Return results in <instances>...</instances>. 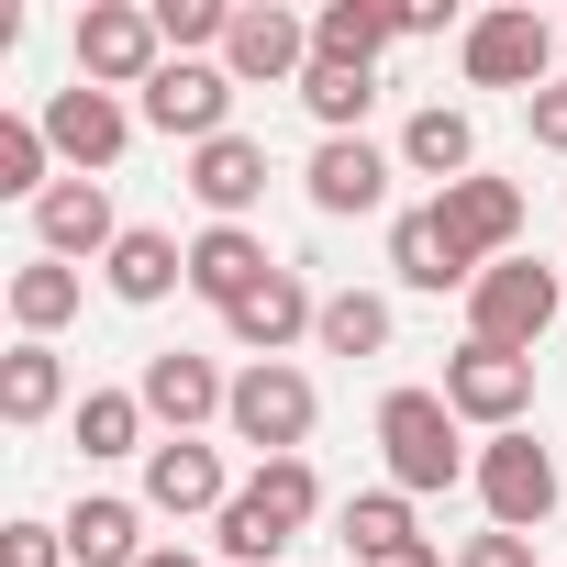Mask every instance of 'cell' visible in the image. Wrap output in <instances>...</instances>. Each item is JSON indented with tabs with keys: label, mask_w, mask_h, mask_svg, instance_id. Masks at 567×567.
<instances>
[{
	"label": "cell",
	"mask_w": 567,
	"mask_h": 567,
	"mask_svg": "<svg viewBox=\"0 0 567 567\" xmlns=\"http://www.w3.org/2000/svg\"><path fill=\"white\" fill-rule=\"evenodd\" d=\"M478 501H489V534H534L556 512V456L534 434H489L478 445Z\"/></svg>",
	"instance_id": "ba28073f"
},
{
	"label": "cell",
	"mask_w": 567,
	"mask_h": 567,
	"mask_svg": "<svg viewBox=\"0 0 567 567\" xmlns=\"http://www.w3.org/2000/svg\"><path fill=\"white\" fill-rule=\"evenodd\" d=\"M101 278H112V301H134V312H145V301L189 290V245H178V234H156V223H134V234L101 256Z\"/></svg>",
	"instance_id": "44dd1931"
},
{
	"label": "cell",
	"mask_w": 567,
	"mask_h": 567,
	"mask_svg": "<svg viewBox=\"0 0 567 567\" xmlns=\"http://www.w3.org/2000/svg\"><path fill=\"white\" fill-rule=\"evenodd\" d=\"M357 567H445V556H434V545L412 534V545H390V556H357Z\"/></svg>",
	"instance_id": "d590c367"
},
{
	"label": "cell",
	"mask_w": 567,
	"mask_h": 567,
	"mask_svg": "<svg viewBox=\"0 0 567 567\" xmlns=\"http://www.w3.org/2000/svg\"><path fill=\"white\" fill-rule=\"evenodd\" d=\"M445 412H456V423H489V434H523V412H534V357L456 346V357H445Z\"/></svg>",
	"instance_id": "52a82bcc"
},
{
	"label": "cell",
	"mask_w": 567,
	"mask_h": 567,
	"mask_svg": "<svg viewBox=\"0 0 567 567\" xmlns=\"http://www.w3.org/2000/svg\"><path fill=\"white\" fill-rule=\"evenodd\" d=\"M401 167H412V178H434V189L478 178V123H467L456 101H423V112L401 123Z\"/></svg>",
	"instance_id": "ffe728a7"
},
{
	"label": "cell",
	"mask_w": 567,
	"mask_h": 567,
	"mask_svg": "<svg viewBox=\"0 0 567 567\" xmlns=\"http://www.w3.org/2000/svg\"><path fill=\"white\" fill-rule=\"evenodd\" d=\"M145 512L134 501H79L68 512V567H145Z\"/></svg>",
	"instance_id": "cb8c5ba5"
},
{
	"label": "cell",
	"mask_w": 567,
	"mask_h": 567,
	"mask_svg": "<svg viewBox=\"0 0 567 567\" xmlns=\"http://www.w3.org/2000/svg\"><path fill=\"white\" fill-rule=\"evenodd\" d=\"M312 334H323V357H379L390 346V301L379 290H323V323Z\"/></svg>",
	"instance_id": "4316f807"
},
{
	"label": "cell",
	"mask_w": 567,
	"mask_h": 567,
	"mask_svg": "<svg viewBox=\"0 0 567 567\" xmlns=\"http://www.w3.org/2000/svg\"><path fill=\"white\" fill-rule=\"evenodd\" d=\"M0 567H68V523H12L0 534Z\"/></svg>",
	"instance_id": "d6a6232c"
},
{
	"label": "cell",
	"mask_w": 567,
	"mask_h": 567,
	"mask_svg": "<svg viewBox=\"0 0 567 567\" xmlns=\"http://www.w3.org/2000/svg\"><path fill=\"white\" fill-rule=\"evenodd\" d=\"M390 34H401V0H323L312 12V56L323 68H379Z\"/></svg>",
	"instance_id": "603a6c76"
},
{
	"label": "cell",
	"mask_w": 567,
	"mask_h": 567,
	"mask_svg": "<svg viewBox=\"0 0 567 567\" xmlns=\"http://www.w3.org/2000/svg\"><path fill=\"white\" fill-rule=\"evenodd\" d=\"M223 501H234V478H223L212 445H189V434L145 445V512H212L223 523Z\"/></svg>",
	"instance_id": "2e32d148"
},
{
	"label": "cell",
	"mask_w": 567,
	"mask_h": 567,
	"mask_svg": "<svg viewBox=\"0 0 567 567\" xmlns=\"http://www.w3.org/2000/svg\"><path fill=\"white\" fill-rule=\"evenodd\" d=\"M346 545H357V556L412 545V501H401V489H357V501H346Z\"/></svg>",
	"instance_id": "4dcf8cb0"
},
{
	"label": "cell",
	"mask_w": 567,
	"mask_h": 567,
	"mask_svg": "<svg viewBox=\"0 0 567 567\" xmlns=\"http://www.w3.org/2000/svg\"><path fill=\"white\" fill-rule=\"evenodd\" d=\"M301 189H312V212H379L390 156H379L368 134H323V145H312V167H301Z\"/></svg>",
	"instance_id": "d6986e66"
},
{
	"label": "cell",
	"mask_w": 567,
	"mask_h": 567,
	"mask_svg": "<svg viewBox=\"0 0 567 567\" xmlns=\"http://www.w3.org/2000/svg\"><path fill=\"white\" fill-rule=\"evenodd\" d=\"M301 101H312V123H323V134H357V123H368V101H379V68H323V56H312Z\"/></svg>",
	"instance_id": "83f0119b"
},
{
	"label": "cell",
	"mask_w": 567,
	"mask_h": 567,
	"mask_svg": "<svg viewBox=\"0 0 567 567\" xmlns=\"http://www.w3.org/2000/svg\"><path fill=\"white\" fill-rule=\"evenodd\" d=\"M545 68H556V23L545 12H478L467 23V79L478 90H523L534 101V90H556Z\"/></svg>",
	"instance_id": "8992f818"
},
{
	"label": "cell",
	"mask_w": 567,
	"mask_h": 567,
	"mask_svg": "<svg viewBox=\"0 0 567 567\" xmlns=\"http://www.w3.org/2000/svg\"><path fill=\"white\" fill-rule=\"evenodd\" d=\"M223 79H312V23L301 12H234V34H223Z\"/></svg>",
	"instance_id": "9a60e30c"
},
{
	"label": "cell",
	"mask_w": 567,
	"mask_h": 567,
	"mask_svg": "<svg viewBox=\"0 0 567 567\" xmlns=\"http://www.w3.org/2000/svg\"><path fill=\"white\" fill-rule=\"evenodd\" d=\"M434 223L456 234L467 267H501L512 234H523V189H512V178H456V189H434Z\"/></svg>",
	"instance_id": "7c38bea8"
},
{
	"label": "cell",
	"mask_w": 567,
	"mask_h": 567,
	"mask_svg": "<svg viewBox=\"0 0 567 567\" xmlns=\"http://www.w3.org/2000/svg\"><path fill=\"white\" fill-rule=\"evenodd\" d=\"M456 567H534V545H523V534H467Z\"/></svg>",
	"instance_id": "e575fe53"
},
{
	"label": "cell",
	"mask_w": 567,
	"mask_h": 567,
	"mask_svg": "<svg viewBox=\"0 0 567 567\" xmlns=\"http://www.w3.org/2000/svg\"><path fill=\"white\" fill-rule=\"evenodd\" d=\"M312 512H323L312 456H267V467H256V478L223 501V534H212V545H223L234 567H278V556H290V534H301Z\"/></svg>",
	"instance_id": "6da1fadb"
},
{
	"label": "cell",
	"mask_w": 567,
	"mask_h": 567,
	"mask_svg": "<svg viewBox=\"0 0 567 567\" xmlns=\"http://www.w3.org/2000/svg\"><path fill=\"white\" fill-rule=\"evenodd\" d=\"M390 267H401V290H478V267L456 256V234L434 223V200L390 223Z\"/></svg>",
	"instance_id": "7402d4cb"
},
{
	"label": "cell",
	"mask_w": 567,
	"mask_h": 567,
	"mask_svg": "<svg viewBox=\"0 0 567 567\" xmlns=\"http://www.w3.org/2000/svg\"><path fill=\"white\" fill-rule=\"evenodd\" d=\"M134 401H145V423H167V434H200L212 412H234V379H223L212 357H189V346H167V357H145V379H134Z\"/></svg>",
	"instance_id": "30bf717a"
},
{
	"label": "cell",
	"mask_w": 567,
	"mask_h": 567,
	"mask_svg": "<svg viewBox=\"0 0 567 567\" xmlns=\"http://www.w3.org/2000/svg\"><path fill=\"white\" fill-rule=\"evenodd\" d=\"M379 456H390V489H456L467 478V445H456V412L445 390H390L379 401Z\"/></svg>",
	"instance_id": "3957f363"
},
{
	"label": "cell",
	"mask_w": 567,
	"mask_h": 567,
	"mask_svg": "<svg viewBox=\"0 0 567 567\" xmlns=\"http://www.w3.org/2000/svg\"><path fill=\"white\" fill-rule=\"evenodd\" d=\"M312 323H323V301L301 290V267H278L256 301H234V312H223V334H234V346H245L256 368H267V357H290V346H301Z\"/></svg>",
	"instance_id": "5bb4252c"
},
{
	"label": "cell",
	"mask_w": 567,
	"mask_h": 567,
	"mask_svg": "<svg viewBox=\"0 0 567 567\" xmlns=\"http://www.w3.org/2000/svg\"><path fill=\"white\" fill-rule=\"evenodd\" d=\"M312 412H323V401H312V379H301L290 357H267V368H245V379H234V412H223V423H234V445H256V456H301Z\"/></svg>",
	"instance_id": "5b68a950"
},
{
	"label": "cell",
	"mask_w": 567,
	"mask_h": 567,
	"mask_svg": "<svg viewBox=\"0 0 567 567\" xmlns=\"http://www.w3.org/2000/svg\"><path fill=\"white\" fill-rule=\"evenodd\" d=\"M189 189H200L212 223H245L256 189H267V145H256V134H212V145H189Z\"/></svg>",
	"instance_id": "ac0fdd59"
},
{
	"label": "cell",
	"mask_w": 567,
	"mask_h": 567,
	"mask_svg": "<svg viewBox=\"0 0 567 567\" xmlns=\"http://www.w3.org/2000/svg\"><path fill=\"white\" fill-rule=\"evenodd\" d=\"M56 401H68L56 346H12V357H0V423H45Z\"/></svg>",
	"instance_id": "484cf974"
},
{
	"label": "cell",
	"mask_w": 567,
	"mask_h": 567,
	"mask_svg": "<svg viewBox=\"0 0 567 567\" xmlns=\"http://www.w3.org/2000/svg\"><path fill=\"white\" fill-rule=\"evenodd\" d=\"M156 68H167V34H156L145 0H90L79 12V79L90 90H145Z\"/></svg>",
	"instance_id": "277c9868"
},
{
	"label": "cell",
	"mask_w": 567,
	"mask_h": 567,
	"mask_svg": "<svg viewBox=\"0 0 567 567\" xmlns=\"http://www.w3.org/2000/svg\"><path fill=\"white\" fill-rule=\"evenodd\" d=\"M45 123H23V112H0V200H45L56 178H45Z\"/></svg>",
	"instance_id": "f546056e"
},
{
	"label": "cell",
	"mask_w": 567,
	"mask_h": 567,
	"mask_svg": "<svg viewBox=\"0 0 567 567\" xmlns=\"http://www.w3.org/2000/svg\"><path fill=\"white\" fill-rule=\"evenodd\" d=\"M156 34H167V56L223 45V34H234V0H156Z\"/></svg>",
	"instance_id": "1f68e13d"
},
{
	"label": "cell",
	"mask_w": 567,
	"mask_h": 567,
	"mask_svg": "<svg viewBox=\"0 0 567 567\" xmlns=\"http://www.w3.org/2000/svg\"><path fill=\"white\" fill-rule=\"evenodd\" d=\"M267 278H278V256H267V245H256L245 223H212V234L189 245V290H200L212 312H234V301H256Z\"/></svg>",
	"instance_id": "e0dca14e"
},
{
	"label": "cell",
	"mask_w": 567,
	"mask_h": 567,
	"mask_svg": "<svg viewBox=\"0 0 567 567\" xmlns=\"http://www.w3.org/2000/svg\"><path fill=\"white\" fill-rule=\"evenodd\" d=\"M556 301H567V278L534 267V256H501L478 267V290H467V346H501V357H534L556 334Z\"/></svg>",
	"instance_id": "7a4b0ae2"
},
{
	"label": "cell",
	"mask_w": 567,
	"mask_h": 567,
	"mask_svg": "<svg viewBox=\"0 0 567 567\" xmlns=\"http://www.w3.org/2000/svg\"><path fill=\"white\" fill-rule=\"evenodd\" d=\"M34 234H45V256H68V267H79V256H112L134 223L112 212V189H101V178H56V189L34 200Z\"/></svg>",
	"instance_id": "4fadbf2b"
},
{
	"label": "cell",
	"mask_w": 567,
	"mask_h": 567,
	"mask_svg": "<svg viewBox=\"0 0 567 567\" xmlns=\"http://www.w3.org/2000/svg\"><path fill=\"white\" fill-rule=\"evenodd\" d=\"M145 567H212V556H178V545H156V556H145Z\"/></svg>",
	"instance_id": "8d00e7d4"
},
{
	"label": "cell",
	"mask_w": 567,
	"mask_h": 567,
	"mask_svg": "<svg viewBox=\"0 0 567 567\" xmlns=\"http://www.w3.org/2000/svg\"><path fill=\"white\" fill-rule=\"evenodd\" d=\"M79 445H90V467H101V456H134V445H145V401H134V390H90V401H79Z\"/></svg>",
	"instance_id": "f1b7e54d"
},
{
	"label": "cell",
	"mask_w": 567,
	"mask_h": 567,
	"mask_svg": "<svg viewBox=\"0 0 567 567\" xmlns=\"http://www.w3.org/2000/svg\"><path fill=\"white\" fill-rule=\"evenodd\" d=\"M68 312H79V267H68V256H34V267H12V323H23V346H45Z\"/></svg>",
	"instance_id": "d4e9b609"
},
{
	"label": "cell",
	"mask_w": 567,
	"mask_h": 567,
	"mask_svg": "<svg viewBox=\"0 0 567 567\" xmlns=\"http://www.w3.org/2000/svg\"><path fill=\"white\" fill-rule=\"evenodd\" d=\"M523 123H534V145H545V156H567V90H534V101H523Z\"/></svg>",
	"instance_id": "836d02e7"
},
{
	"label": "cell",
	"mask_w": 567,
	"mask_h": 567,
	"mask_svg": "<svg viewBox=\"0 0 567 567\" xmlns=\"http://www.w3.org/2000/svg\"><path fill=\"white\" fill-rule=\"evenodd\" d=\"M45 145H56L79 178H101V167L134 145V112H123L112 90H90V79H79V90H56V101H45Z\"/></svg>",
	"instance_id": "8fae6325"
},
{
	"label": "cell",
	"mask_w": 567,
	"mask_h": 567,
	"mask_svg": "<svg viewBox=\"0 0 567 567\" xmlns=\"http://www.w3.org/2000/svg\"><path fill=\"white\" fill-rule=\"evenodd\" d=\"M223 112H234V79H223V68H200V56H167V68L145 79V101H134V123H156V134H189V145L234 134Z\"/></svg>",
	"instance_id": "9c48e42d"
}]
</instances>
